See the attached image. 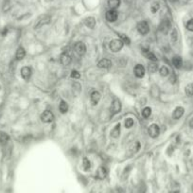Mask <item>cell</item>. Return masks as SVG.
<instances>
[{
    "label": "cell",
    "mask_w": 193,
    "mask_h": 193,
    "mask_svg": "<svg viewBox=\"0 0 193 193\" xmlns=\"http://www.w3.org/2000/svg\"><path fill=\"white\" fill-rule=\"evenodd\" d=\"M84 24L89 29H94L95 26H96V20H95L94 17H87L84 20Z\"/></svg>",
    "instance_id": "obj_16"
},
{
    "label": "cell",
    "mask_w": 193,
    "mask_h": 193,
    "mask_svg": "<svg viewBox=\"0 0 193 193\" xmlns=\"http://www.w3.org/2000/svg\"><path fill=\"white\" fill-rule=\"evenodd\" d=\"M120 40H121L124 44H130V43H131L130 39H129L126 35H123V34H121V35H120Z\"/></svg>",
    "instance_id": "obj_33"
},
{
    "label": "cell",
    "mask_w": 193,
    "mask_h": 193,
    "mask_svg": "<svg viewBox=\"0 0 193 193\" xmlns=\"http://www.w3.org/2000/svg\"><path fill=\"white\" fill-rule=\"evenodd\" d=\"M184 113H185V109L183 107H177L174 110L173 114H172L173 119H179V118H181L182 117H183Z\"/></svg>",
    "instance_id": "obj_13"
},
{
    "label": "cell",
    "mask_w": 193,
    "mask_h": 193,
    "mask_svg": "<svg viewBox=\"0 0 193 193\" xmlns=\"http://www.w3.org/2000/svg\"><path fill=\"white\" fill-rule=\"evenodd\" d=\"M137 30L142 35H146V34H148L150 31V27L146 21H141L137 25Z\"/></svg>",
    "instance_id": "obj_2"
},
{
    "label": "cell",
    "mask_w": 193,
    "mask_h": 193,
    "mask_svg": "<svg viewBox=\"0 0 193 193\" xmlns=\"http://www.w3.org/2000/svg\"><path fill=\"white\" fill-rule=\"evenodd\" d=\"M100 94L98 92V91H94V92H92V94H91L90 96V99H91V102H92L93 105H96L98 103V101L100 100Z\"/></svg>",
    "instance_id": "obj_11"
},
{
    "label": "cell",
    "mask_w": 193,
    "mask_h": 193,
    "mask_svg": "<svg viewBox=\"0 0 193 193\" xmlns=\"http://www.w3.org/2000/svg\"><path fill=\"white\" fill-rule=\"evenodd\" d=\"M83 167L84 168V170H88L91 167V164H90V161L88 160L87 158H83Z\"/></svg>",
    "instance_id": "obj_30"
},
{
    "label": "cell",
    "mask_w": 193,
    "mask_h": 193,
    "mask_svg": "<svg viewBox=\"0 0 193 193\" xmlns=\"http://www.w3.org/2000/svg\"><path fill=\"white\" fill-rule=\"evenodd\" d=\"M151 114H152V109L150 107H145L143 110H142V116L144 118H149L151 116Z\"/></svg>",
    "instance_id": "obj_27"
},
{
    "label": "cell",
    "mask_w": 193,
    "mask_h": 193,
    "mask_svg": "<svg viewBox=\"0 0 193 193\" xmlns=\"http://www.w3.org/2000/svg\"><path fill=\"white\" fill-rule=\"evenodd\" d=\"M159 72H160L161 76H168L169 74V70H168V68L167 66H161L160 68V70H159Z\"/></svg>",
    "instance_id": "obj_29"
},
{
    "label": "cell",
    "mask_w": 193,
    "mask_h": 193,
    "mask_svg": "<svg viewBox=\"0 0 193 193\" xmlns=\"http://www.w3.org/2000/svg\"><path fill=\"white\" fill-rule=\"evenodd\" d=\"M25 56H26V51H25V49L23 48H19L17 49V51H16V55H15V57H16V60L21 61V60L24 59V57H25Z\"/></svg>",
    "instance_id": "obj_20"
},
{
    "label": "cell",
    "mask_w": 193,
    "mask_h": 193,
    "mask_svg": "<svg viewBox=\"0 0 193 193\" xmlns=\"http://www.w3.org/2000/svg\"><path fill=\"white\" fill-rule=\"evenodd\" d=\"M49 22H50V16H48V15H43V16H41L37 20L36 24H35V29H39V28H41V27H43L44 25L48 24Z\"/></svg>",
    "instance_id": "obj_4"
},
{
    "label": "cell",
    "mask_w": 193,
    "mask_h": 193,
    "mask_svg": "<svg viewBox=\"0 0 193 193\" xmlns=\"http://www.w3.org/2000/svg\"><path fill=\"white\" fill-rule=\"evenodd\" d=\"M10 137L9 135L5 133H0V143H1L2 145H5L7 144V142L9 141Z\"/></svg>",
    "instance_id": "obj_24"
},
{
    "label": "cell",
    "mask_w": 193,
    "mask_h": 193,
    "mask_svg": "<svg viewBox=\"0 0 193 193\" xmlns=\"http://www.w3.org/2000/svg\"><path fill=\"white\" fill-rule=\"evenodd\" d=\"M139 149H140V143L137 141V142H135L131 148H130V150H129V155H133V154H134V153H136L138 151H139Z\"/></svg>",
    "instance_id": "obj_18"
},
{
    "label": "cell",
    "mask_w": 193,
    "mask_h": 193,
    "mask_svg": "<svg viewBox=\"0 0 193 193\" xmlns=\"http://www.w3.org/2000/svg\"><path fill=\"white\" fill-rule=\"evenodd\" d=\"M159 29H160V30L163 32V33H167L168 29H169V22L168 20H164L162 23L160 27H159Z\"/></svg>",
    "instance_id": "obj_23"
},
{
    "label": "cell",
    "mask_w": 193,
    "mask_h": 193,
    "mask_svg": "<svg viewBox=\"0 0 193 193\" xmlns=\"http://www.w3.org/2000/svg\"><path fill=\"white\" fill-rule=\"evenodd\" d=\"M60 61H61V64L63 65H68V64H70V63H71V57L68 54H66V53H64V54L61 55Z\"/></svg>",
    "instance_id": "obj_14"
},
{
    "label": "cell",
    "mask_w": 193,
    "mask_h": 193,
    "mask_svg": "<svg viewBox=\"0 0 193 193\" xmlns=\"http://www.w3.org/2000/svg\"><path fill=\"white\" fill-rule=\"evenodd\" d=\"M98 65L99 68H104V69H108V68H110L111 65H112V62L109 59L104 58V59H102V60H100L98 62Z\"/></svg>",
    "instance_id": "obj_12"
},
{
    "label": "cell",
    "mask_w": 193,
    "mask_h": 193,
    "mask_svg": "<svg viewBox=\"0 0 193 193\" xmlns=\"http://www.w3.org/2000/svg\"><path fill=\"white\" fill-rule=\"evenodd\" d=\"M159 7H160V6H159V3H158V2H154V3L152 5L151 10H152V13H156V11L159 10Z\"/></svg>",
    "instance_id": "obj_34"
},
{
    "label": "cell",
    "mask_w": 193,
    "mask_h": 193,
    "mask_svg": "<svg viewBox=\"0 0 193 193\" xmlns=\"http://www.w3.org/2000/svg\"><path fill=\"white\" fill-rule=\"evenodd\" d=\"M41 119L43 122L44 123H50L53 121L54 119V116H53V114L50 112V111H45L42 114V116H41Z\"/></svg>",
    "instance_id": "obj_6"
},
{
    "label": "cell",
    "mask_w": 193,
    "mask_h": 193,
    "mask_svg": "<svg viewBox=\"0 0 193 193\" xmlns=\"http://www.w3.org/2000/svg\"><path fill=\"white\" fill-rule=\"evenodd\" d=\"M107 176V169L104 167H99L97 172V177L100 180L104 179Z\"/></svg>",
    "instance_id": "obj_15"
},
{
    "label": "cell",
    "mask_w": 193,
    "mask_h": 193,
    "mask_svg": "<svg viewBox=\"0 0 193 193\" xmlns=\"http://www.w3.org/2000/svg\"><path fill=\"white\" fill-rule=\"evenodd\" d=\"M143 54H144L145 57H147L148 59L151 60V61H152V62H156V61H157L156 56H155L153 53H152L151 51H149V50H145V49H143Z\"/></svg>",
    "instance_id": "obj_21"
},
{
    "label": "cell",
    "mask_w": 193,
    "mask_h": 193,
    "mask_svg": "<svg viewBox=\"0 0 193 193\" xmlns=\"http://www.w3.org/2000/svg\"><path fill=\"white\" fill-rule=\"evenodd\" d=\"M120 5V0H108V6L111 10H116Z\"/></svg>",
    "instance_id": "obj_22"
},
{
    "label": "cell",
    "mask_w": 193,
    "mask_h": 193,
    "mask_svg": "<svg viewBox=\"0 0 193 193\" xmlns=\"http://www.w3.org/2000/svg\"><path fill=\"white\" fill-rule=\"evenodd\" d=\"M177 40V31H176V29H174L173 30H172V42H175Z\"/></svg>",
    "instance_id": "obj_36"
},
{
    "label": "cell",
    "mask_w": 193,
    "mask_h": 193,
    "mask_svg": "<svg viewBox=\"0 0 193 193\" xmlns=\"http://www.w3.org/2000/svg\"><path fill=\"white\" fill-rule=\"evenodd\" d=\"M133 120L132 118H127L126 121H125V127L126 128H131L133 127Z\"/></svg>",
    "instance_id": "obj_31"
},
{
    "label": "cell",
    "mask_w": 193,
    "mask_h": 193,
    "mask_svg": "<svg viewBox=\"0 0 193 193\" xmlns=\"http://www.w3.org/2000/svg\"><path fill=\"white\" fill-rule=\"evenodd\" d=\"M159 132H160V129H159V126L156 124L151 125V126L149 127V129H148V133H149V135L152 138L157 137L158 134H159Z\"/></svg>",
    "instance_id": "obj_5"
},
{
    "label": "cell",
    "mask_w": 193,
    "mask_h": 193,
    "mask_svg": "<svg viewBox=\"0 0 193 193\" xmlns=\"http://www.w3.org/2000/svg\"><path fill=\"white\" fill-rule=\"evenodd\" d=\"M113 193H124V191L121 188H117L115 190H113Z\"/></svg>",
    "instance_id": "obj_37"
},
{
    "label": "cell",
    "mask_w": 193,
    "mask_h": 193,
    "mask_svg": "<svg viewBox=\"0 0 193 193\" xmlns=\"http://www.w3.org/2000/svg\"><path fill=\"white\" fill-rule=\"evenodd\" d=\"M178 1H181V2H187V1H189V0H178Z\"/></svg>",
    "instance_id": "obj_40"
},
{
    "label": "cell",
    "mask_w": 193,
    "mask_h": 193,
    "mask_svg": "<svg viewBox=\"0 0 193 193\" xmlns=\"http://www.w3.org/2000/svg\"><path fill=\"white\" fill-rule=\"evenodd\" d=\"M0 90H1V85H0Z\"/></svg>",
    "instance_id": "obj_41"
},
{
    "label": "cell",
    "mask_w": 193,
    "mask_h": 193,
    "mask_svg": "<svg viewBox=\"0 0 193 193\" xmlns=\"http://www.w3.org/2000/svg\"><path fill=\"white\" fill-rule=\"evenodd\" d=\"M21 76L22 78L26 79V81H28V79H29L30 76H31V69L30 67L29 66H24L21 69Z\"/></svg>",
    "instance_id": "obj_10"
},
{
    "label": "cell",
    "mask_w": 193,
    "mask_h": 193,
    "mask_svg": "<svg viewBox=\"0 0 193 193\" xmlns=\"http://www.w3.org/2000/svg\"><path fill=\"white\" fill-rule=\"evenodd\" d=\"M74 49L76 51L77 54L79 55H83L86 51V47H85V44L82 42H79V43H76L75 44V47H74Z\"/></svg>",
    "instance_id": "obj_8"
},
{
    "label": "cell",
    "mask_w": 193,
    "mask_h": 193,
    "mask_svg": "<svg viewBox=\"0 0 193 193\" xmlns=\"http://www.w3.org/2000/svg\"><path fill=\"white\" fill-rule=\"evenodd\" d=\"M59 110H60L61 113H63V114H64V113L67 112L68 106H67V103H66L65 101H64V100L61 101V103H60V105H59Z\"/></svg>",
    "instance_id": "obj_26"
},
{
    "label": "cell",
    "mask_w": 193,
    "mask_h": 193,
    "mask_svg": "<svg viewBox=\"0 0 193 193\" xmlns=\"http://www.w3.org/2000/svg\"><path fill=\"white\" fill-rule=\"evenodd\" d=\"M187 30L193 32V19H190V20L187 21Z\"/></svg>",
    "instance_id": "obj_32"
},
{
    "label": "cell",
    "mask_w": 193,
    "mask_h": 193,
    "mask_svg": "<svg viewBox=\"0 0 193 193\" xmlns=\"http://www.w3.org/2000/svg\"><path fill=\"white\" fill-rule=\"evenodd\" d=\"M172 64L176 68H181L182 65H183V60H182L180 56H174L172 58Z\"/></svg>",
    "instance_id": "obj_17"
},
{
    "label": "cell",
    "mask_w": 193,
    "mask_h": 193,
    "mask_svg": "<svg viewBox=\"0 0 193 193\" xmlns=\"http://www.w3.org/2000/svg\"><path fill=\"white\" fill-rule=\"evenodd\" d=\"M124 43L120 39H114L110 42V49L113 52H118L123 48Z\"/></svg>",
    "instance_id": "obj_1"
},
{
    "label": "cell",
    "mask_w": 193,
    "mask_h": 193,
    "mask_svg": "<svg viewBox=\"0 0 193 193\" xmlns=\"http://www.w3.org/2000/svg\"><path fill=\"white\" fill-rule=\"evenodd\" d=\"M120 110H121V103H120L119 99H118V98L114 99L113 102H112L111 108H110L111 114L112 115H116V114L120 112Z\"/></svg>",
    "instance_id": "obj_3"
},
{
    "label": "cell",
    "mask_w": 193,
    "mask_h": 193,
    "mask_svg": "<svg viewBox=\"0 0 193 193\" xmlns=\"http://www.w3.org/2000/svg\"><path fill=\"white\" fill-rule=\"evenodd\" d=\"M148 69L151 73H155L158 69V64L155 62H152L149 64V67H148Z\"/></svg>",
    "instance_id": "obj_25"
},
{
    "label": "cell",
    "mask_w": 193,
    "mask_h": 193,
    "mask_svg": "<svg viewBox=\"0 0 193 193\" xmlns=\"http://www.w3.org/2000/svg\"><path fill=\"white\" fill-rule=\"evenodd\" d=\"M189 126L191 127V128H193V118L190 120V122H189Z\"/></svg>",
    "instance_id": "obj_39"
},
{
    "label": "cell",
    "mask_w": 193,
    "mask_h": 193,
    "mask_svg": "<svg viewBox=\"0 0 193 193\" xmlns=\"http://www.w3.org/2000/svg\"><path fill=\"white\" fill-rule=\"evenodd\" d=\"M7 31H8V29H3V31H1V33H2V35H3V36H5V35H6V34H7Z\"/></svg>",
    "instance_id": "obj_38"
},
{
    "label": "cell",
    "mask_w": 193,
    "mask_h": 193,
    "mask_svg": "<svg viewBox=\"0 0 193 193\" xmlns=\"http://www.w3.org/2000/svg\"><path fill=\"white\" fill-rule=\"evenodd\" d=\"M118 16V11L116 10H108L107 13H106V15H105L107 21L108 22H111V23L117 21Z\"/></svg>",
    "instance_id": "obj_7"
},
{
    "label": "cell",
    "mask_w": 193,
    "mask_h": 193,
    "mask_svg": "<svg viewBox=\"0 0 193 193\" xmlns=\"http://www.w3.org/2000/svg\"><path fill=\"white\" fill-rule=\"evenodd\" d=\"M186 94L189 97L193 96V83L186 86Z\"/></svg>",
    "instance_id": "obj_28"
},
{
    "label": "cell",
    "mask_w": 193,
    "mask_h": 193,
    "mask_svg": "<svg viewBox=\"0 0 193 193\" xmlns=\"http://www.w3.org/2000/svg\"><path fill=\"white\" fill-rule=\"evenodd\" d=\"M71 77L74 78V79H79V78H81V74H79L77 70H72Z\"/></svg>",
    "instance_id": "obj_35"
},
{
    "label": "cell",
    "mask_w": 193,
    "mask_h": 193,
    "mask_svg": "<svg viewBox=\"0 0 193 193\" xmlns=\"http://www.w3.org/2000/svg\"><path fill=\"white\" fill-rule=\"evenodd\" d=\"M133 72H134V75L137 77V78H143L144 75H145V68L143 65L141 64H137L133 69Z\"/></svg>",
    "instance_id": "obj_9"
},
{
    "label": "cell",
    "mask_w": 193,
    "mask_h": 193,
    "mask_svg": "<svg viewBox=\"0 0 193 193\" xmlns=\"http://www.w3.org/2000/svg\"><path fill=\"white\" fill-rule=\"evenodd\" d=\"M120 134V124H117V126L111 131V136L114 138H118Z\"/></svg>",
    "instance_id": "obj_19"
}]
</instances>
